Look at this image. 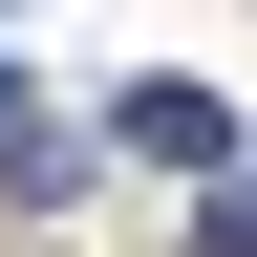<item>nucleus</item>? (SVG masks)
<instances>
[{
    "mask_svg": "<svg viewBox=\"0 0 257 257\" xmlns=\"http://www.w3.org/2000/svg\"><path fill=\"white\" fill-rule=\"evenodd\" d=\"M107 128L150 150V172H236V107H214L193 64H150V86H107Z\"/></svg>",
    "mask_w": 257,
    "mask_h": 257,
    "instance_id": "f257e3e1",
    "label": "nucleus"
}]
</instances>
